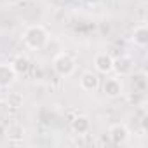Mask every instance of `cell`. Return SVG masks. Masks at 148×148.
Returning a JSON list of instances; mask_svg holds the SVG:
<instances>
[{"label": "cell", "mask_w": 148, "mask_h": 148, "mask_svg": "<svg viewBox=\"0 0 148 148\" xmlns=\"http://www.w3.org/2000/svg\"><path fill=\"white\" fill-rule=\"evenodd\" d=\"M47 40H49V33L42 25L28 26L25 30V33H23V44H25V47H28L32 51L42 49L47 44Z\"/></svg>", "instance_id": "1"}, {"label": "cell", "mask_w": 148, "mask_h": 148, "mask_svg": "<svg viewBox=\"0 0 148 148\" xmlns=\"http://www.w3.org/2000/svg\"><path fill=\"white\" fill-rule=\"evenodd\" d=\"M52 70L56 71V75L59 77H71L77 70V61L73 59L68 52H59L52 59Z\"/></svg>", "instance_id": "2"}, {"label": "cell", "mask_w": 148, "mask_h": 148, "mask_svg": "<svg viewBox=\"0 0 148 148\" xmlns=\"http://www.w3.org/2000/svg\"><path fill=\"white\" fill-rule=\"evenodd\" d=\"M136 68V61L127 56V54H120L117 58H113V64H112V71H115L117 77H131L132 71Z\"/></svg>", "instance_id": "3"}, {"label": "cell", "mask_w": 148, "mask_h": 148, "mask_svg": "<svg viewBox=\"0 0 148 148\" xmlns=\"http://www.w3.org/2000/svg\"><path fill=\"white\" fill-rule=\"evenodd\" d=\"M101 87H103V92H105V96L106 98H110V99H115V98H120L122 94H124V84H122V80H120V77H106L105 80H103V84H99Z\"/></svg>", "instance_id": "4"}, {"label": "cell", "mask_w": 148, "mask_h": 148, "mask_svg": "<svg viewBox=\"0 0 148 148\" xmlns=\"http://www.w3.org/2000/svg\"><path fill=\"white\" fill-rule=\"evenodd\" d=\"M129 134L131 132H129L127 125L125 124H120V122L112 124L110 129H108V138H110V141L113 145H125L127 139H129Z\"/></svg>", "instance_id": "5"}, {"label": "cell", "mask_w": 148, "mask_h": 148, "mask_svg": "<svg viewBox=\"0 0 148 148\" xmlns=\"http://www.w3.org/2000/svg\"><path fill=\"white\" fill-rule=\"evenodd\" d=\"M99 84H101V79L98 77V73L94 71H84L80 79H79V86L82 91L86 92H94L99 89Z\"/></svg>", "instance_id": "6"}, {"label": "cell", "mask_w": 148, "mask_h": 148, "mask_svg": "<svg viewBox=\"0 0 148 148\" xmlns=\"http://www.w3.org/2000/svg\"><path fill=\"white\" fill-rule=\"evenodd\" d=\"M112 64H113V58L108 52H98L94 56V68L98 73H103V75H108L112 73Z\"/></svg>", "instance_id": "7"}, {"label": "cell", "mask_w": 148, "mask_h": 148, "mask_svg": "<svg viewBox=\"0 0 148 148\" xmlns=\"http://www.w3.org/2000/svg\"><path fill=\"white\" fill-rule=\"evenodd\" d=\"M16 71L11 63H0V89H9L16 80Z\"/></svg>", "instance_id": "8"}, {"label": "cell", "mask_w": 148, "mask_h": 148, "mask_svg": "<svg viewBox=\"0 0 148 148\" xmlns=\"http://www.w3.org/2000/svg\"><path fill=\"white\" fill-rule=\"evenodd\" d=\"M71 127H73V131H75L79 136H86L91 131V120L86 115H75L71 119Z\"/></svg>", "instance_id": "9"}, {"label": "cell", "mask_w": 148, "mask_h": 148, "mask_svg": "<svg viewBox=\"0 0 148 148\" xmlns=\"http://www.w3.org/2000/svg\"><path fill=\"white\" fill-rule=\"evenodd\" d=\"M25 132H26V131H25V125L19 124V122H12V124H9L7 129H5V136H7V139H9L11 143H19V141H23Z\"/></svg>", "instance_id": "10"}, {"label": "cell", "mask_w": 148, "mask_h": 148, "mask_svg": "<svg viewBox=\"0 0 148 148\" xmlns=\"http://www.w3.org/2000/svg\"><path fill=\"white\" fill-rule=\"evenodd\" d=\"M132 42L138 47H146L148 45V26L145 23L138 25L132 32Z\"/></svg>", "instance_id": "11"}, {"label": "cell", "mask_w": 148, "mask_h": 148, "mask_svg": "<svg viewBox=\"0 0 148 148\" xmlns=\"http://www.w3.org/2000/svg\"><path fill=\"white\" fill-rule=\"evenodd\" d=\"M11 66H12V70L16 71V75H25V73H28L32 63H30L28 56H25V54H18V56L11 61Z\"/></svg>", "instance_id": "12"}, {"label": "cell", "mask_w": 148, "mask_h": 148, "mask_svg": "<svg viewBox=\"0 0 148 148\" xmlns=\"http://www.w3.org/2000/svg\"><path fill=\"white\" fill-rule=\"evenodd\" d=\"M23 101H25V98H23L21 92H9V96H7V99H5V105H7L9 108L18 110V108L23 106Z\"/></svg>", "instance_id": "13"}, {"label": "cell", "mask_w": 148, "mask_h": 148, "mask_svg": "<svg viewBox=\"0 0 148 148\" xmlns=\"http://www.w3.org/2000/svg\"><path fill=\"white\" fill-rule=\"evenodd\" d=\"M132 82H134V87L138 89V92H143L145 87H146V82H145V73L141 75H134L132 77Z\"/></svg>", "instance_id": "14"}]
</instances>
